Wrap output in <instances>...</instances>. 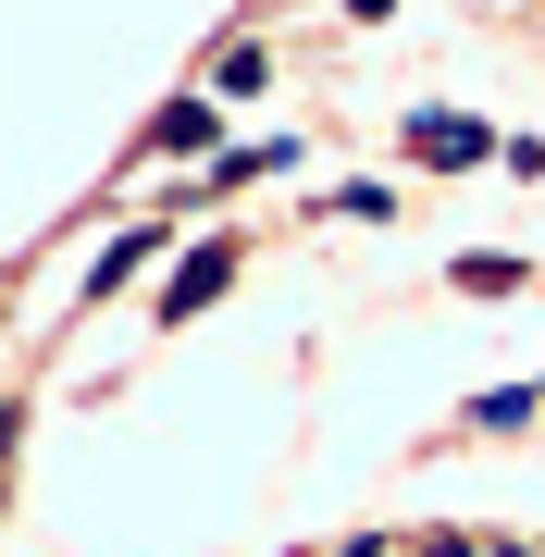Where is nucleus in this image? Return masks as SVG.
<instances>
[{"mask_svg": "<svg viewBox=\"0 0 545 557\" xmlns=\"http://www.w3.org/2000/svg\"><path fill=\"white\" fill-rule=\"evenodd\" d=\"M409 161H434V174H471V161H496V137L471 112H409Z\"/></svg>", "mask_w": 545, "mask_h": 557, "instance_id": "obj_1", "label": "nucleus"}, {"mask_svg": "<svg viewBox=\"0 0 545 557\" xmlns=\"http://www.w3.org/2000/svg\"><path fill=\"white\" fill-rule=\"evenodd\" d=\"M223 285H236V248H223V236H199V248L174 260V285H162V322H199Z\"/></svg>", "mask_w": 545, "mask_h": 557, "instance_id": "obj_2", "label": "nucleus"}, {"mask_svg": "<svg viewBox=\"0 0 545 557\" xmlns=\"http://www.w3.org/2000/svg\"><path fill=\"white\" fill-rule=\"evenodd\" d=\"M149 248H162V236H149V223H124V236H112L100 260H87V298H112V285H137V273H149Z\"/></svg>", "mask_w": 545, "mask_h": 557, "instance_id": "obj_3", "label": "nucleus"}, {"mask_svg": "<svg viewBox=\"0 0 545 557\" xmlns=\"http://www.w3.org/2000/svg\"><path fill=\"white\" fill-rule=\"evenodd\" d=\"M211 124H223V100H174L162 124H149V149H162V161H186V149H211Z\"/></svg>", "mask_w": 545, "mask_h": 557, "instance_id": "obj_4", "label": "nucleus"}, {"mask_svg": "<svg viewBox=\"0 0 545 557\" xmlns=\"http://www.w3.org/2000/svg\"><path fill=\"white\" fill-rule=\"evenodd\" d=\"M285 161H298V137H261V149H223V161H211V186H248V174H285Z\"/></svg>", "mask_w": 545, "mask_h": 557, "instance_id": "obj_5", "label": "nucleus"}, {"mask_svg": "<svg viewBox=\"0 0 545 557\" xmlns=\"http://www.w3.org/2000/svg\"><path fill=\"white\" fill-rule=\"evenodd\" d=\"M261 75H273V62H261V50H248V38H236V50H223V62H211V100H261Z\"/></svg>", "mask_w": 545, "mask_h": 557, "instance_id": "obj_6", "label": "nucleus"}, {"mask_svg": "<svg viewBox=\"0 0 545 557\" xmlns=\"http://www.w3.org/2000/svg\"><path fill=\"white\" fill-rule=\"evenodd\" d=\"M13 434H25V409H13V397H0V471H13Z\"/></svg>", "mask_w": 545, "mask_h": 557, "instance_id": "obj_7", "label": "nucleus"}, {"mask_svg": "<svg viewBox=\"0 0 545 557\" xmlns=\"http://www.w3.org/2000/svg\"><path fill=\"white\" fill-rule=\"evenodd\" d=\"M347 13H360V25H384V13H397V0H347Z\"/></svg>", "mask_w": 545, "mask_h": 557, "instance_id": "obj_8", "label": "nucleus"}, {"mask_svg": "<svg viewBox=\"0 0 545 557\" xmlns=\"http://www.w3.org/2000/svg\"><path fill=\"white\" fill-rule=\"evenodd\" d=\"M335 557H384V545H372V533H360V545H335Z\"/></svg>", "mask_w": 545, "mask_h": 557, "instance_id": "obj_9", "label": "nucleus"}]
</instances>
